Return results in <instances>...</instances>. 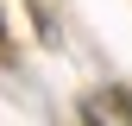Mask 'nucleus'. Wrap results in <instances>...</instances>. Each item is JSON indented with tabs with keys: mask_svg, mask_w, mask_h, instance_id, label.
<instances>
[{
	"mask_svg": "<svg viewBox=\"0 0 132 126\" xmlns=\"http://www.w3.org/2000/svg\"><path fill=\"white\" fill-rule=\"evenodd\" d=\"M107 101H113V107H120V114H126V120H132V94H126V88H113V94H107Z\"/></svg>",
	"mask_w": 132,
	"mask_h": 126,
	"instance_id": "nucleus-1",
	"label": "nucleus"
}]
</instances>
